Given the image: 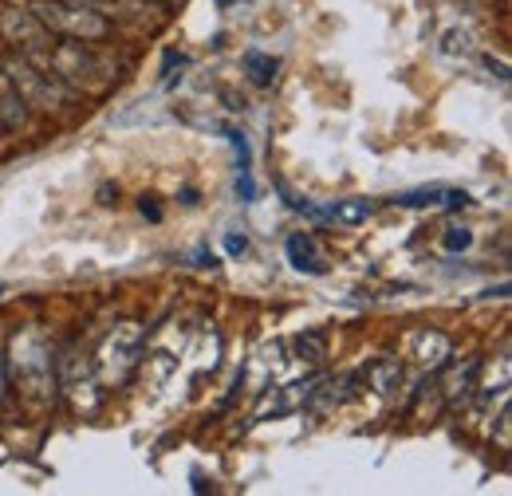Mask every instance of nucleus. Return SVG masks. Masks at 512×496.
<instances>
[{"instance_id": "obj_1", "label": "nucleus", "mask_w": 512, "mask_h": 496, "mask_svg": "<svg viewBox=\"0 0 512 496\" xmlns=\"http://www.w3.org/2000/svg\"><path fill=\"white\" fill-rule=\"evenodd\" d=\"M44 71H52L60 83H67L71 91H103V87H111L115 83V75H119V67L107 60V56H99L91 44H83V40H64V44H52V52H48V60L40 63Z\"/></svg>"}, {"instance_id": "obj_2", "label": "nucleus", "mask_w": 512, "mask_h": 496, "mask_svg": "<svg viewBox=\"0 0 512 496\" xmlns=\"http://www.w3.org/2000/svg\"><path fill=\"white\" fill-rule=\"evenodd\" d=\"M32 12L40 16V24L60 36V40H83V44H99L111 36V20L99 16L95 8L79 4V0H36Z\"/></svg>"}, {"instance_id": "obj_3", "label": "nucleus", "mask_w": 512, "mask_h": 496, "mask_svg": "<svg viewBox=\"0 0 512 496\" xmlns=\"http://www.w3.org/2000/svg\"><path fill=\"white\" fill-rule=\"evenodd\" d=\"M0 67L8 71L12 91H16L28 107H40V111H67V107H71V87L60 83L52 71H44L40 63L16 56V60L0 63Z\"/></svg>"}, {"instance_id": "obj_4", "label": "nucleus", "mask_w": 512, "mask_h": 496, "mask_svg": "<svg viewBox=\"0 0 512 496\" xmlns=\"http://www.w3.org/2000/svg\"><path fill=\"white\" fill-rule=\"evenodd\" d=\"M4 371H12V378H16L28 394H36V398H48V394L56 390V363H52V351H48V343H44L36 331H24V335L12 339V359H8Z\"/></svg>"}, {"instance_id": "obj_5", "label": "nucleus", "mask_w": 512, "mask_h": 496, "mask_svg": "<svg viewBox=\"0 0 512 496\" xmlns=\"http://www.w3.org/2000/svg\"><path fill=\"white\" fill-rule=\"evenodd\" d=\"M0 36H4L24 60H32V63L48 60V52H52V44H56V36L40 24V16H36L32 8H4V12H0Z\"/></svg>"}, {"instance_id": "obj_6", "label": "nucleus", "mask_w": 512, "mask_h": 496, "mask_svg": "<svg viewBox=\"0 0 512 496\" xmlns=\"http://www.w3.org/2000/svg\"><path fill=\"white\" fill-rule=\"evenodd\" d=\"M138 355H142V327L138 323H119L107 339H103V347H99V374L107 378V382H127L130 371H134V363H138Z\"/></svg>"}, {"instance_id": "obj_7", "label": "nucleus", "mask_w": 512, "mask_h": 496, "mask_svg": "<svg viewBox=\"0 0 512 496\" xmlns=\"http://www.w3.org/2000/svg\"><path fill=\"white\" fill-rule=\"evenodd\" d=\"M477 374H481V359L477 355H469V359H461L453 371L446 374V402L449 406H461V402H469V394H473V386H477Z\"/></svg>"}, {"instance_id": "obj_8", "label": "nucleus", "mask_w": 512, "mask_h": 496, "mask_svg": "<svg viewBox=\"0 0 512 496\" xmlns=\"http://www.w3.org/2000/svg\"><path fill=\"white\" fill-rule=\"evenodd\" d=\"M394 205H406V209H426V205H446V209H461L469 205V193L461 189H410V193H398Z\"/></svg>"}, {"instance_id": "obj_9", "label": "nucleus", "mask_w": 512, "mask_h": 496, "mask_svg": "<svg viewBox=\"0 0 512 496\" xmlns=\"http://www.w3.org/2000/svg\"><path fill=\"white\" fill-rule=\"evenodd\" d=\"M87 8H95L107 20H123V24H146L150 20V0H79Z\"/></svg>"}, {"instance_id": "obj_10", "label": "nucleus", "mask_w": 512, "mask_h": 496, "mask_svg": "<svg viewBox=\"0 0 512 496\" xmlns=\"http://www.w3.org/2000/svg\"><path fill=\"white\" fill-rule=\"evenodd\" d=\"M449 355H453V343H449L442 331H422V335L414 339V359H418L426 371L446 367Z\"/></svg>"}, {"instance_id": "obj_11", "label": "nucleus", "mask_w": 512, "mask_h": 496, "mask_svg": "<svg viewBox=\"0 0 512 496\" xmlns=\"http://www.w3.org/2000/svg\"><path fill=\"white\" fill-rule=\"evenodd\" d=\"M288 260H292V268H296V272H312V276H323V272H327L320 248H316V241H312L308 233L288 237Z\"/></svg>"}, {"instance_id": "obj_12", "label": "nucleus", "mask_w": 512, "mask_h": 496, "mask_svg": "<svg viewBox=\"0 0 512 496\" xmlns=\"http://www.w3.org/2000/svg\"><path fill=\"white\" fill-rule=\"evenodd\" d=\"M363 382H371L375 394L390 398V394L398 390V382H402V363H398V359H375V363L363 371Z\"/></svg>"}, {"instance_id": "obj_13", "label": "nucleus", "mask_w": 512, "mask_h": 496, "mask_svg": "<svg viewBox=\"0 0 512 496\" xmlns=\"http://www.w3.org/2000/svg\"><path fill=\"white\" fill-rule=\"evenodd\" d=\"M371 201H363V197H351V201H335L331 209H323V217H331V221H339V225H363L367 217H371Z\"/></svg>"}, {"instance_id": "obj_14", "label": "nucleus", "mask_w": 512, "mask_h": 496, "mask_svg": "<svg viewBox=\"0 0 512 496\" xmlns=\"http://www.w3.org/2000/svg\"><path fill=\"white\" fill-rule=\"evenodd\" d=\"M316 386H320V378H308V382H292V386H284V394L272 402V414H292L296 406H304V402L316 394Z\"/></svg>"}, {"instance_id": "obj_15", "label": "nucleus", "mask_w": 512, "mask_h": 496, "mask_svg": "<svg viewBox=\"0 0 512 496\" xmlns=\"http://www.w3.org/2000/svg\"><path fill=\"white\" fill-rule=\"evenodd\" d=\"M296 359L308 363V367H320L323 359H327V339H323L320 331H304V335H296Z\"/></svg>"}, {"instance_id": "obj_16", "label": "nucleus", "mask_w": 512, "mask_h": 496, "mask_svg": "<svg viewBox=\"0 0 512 496\" xmlns=\"http://www.w3.org/2000/svg\"><path fill=\"white\" fill-rule=\"evenodd\" d=\"M245 71H249V79H253L256 87H272L280 63L272 60V56H264V52H245Z\"/></svg>"}, {"instance_id": "obj_17", "label": "nucleus", "mask_w": 512, "mask_h": 496, "mask_svg": "<svg viewBox=\"0 0 512 496\" xmlns=\"http://www.w3.org/2000/svg\"><path fill=\"white\" fill-rule=\"evenodd\" d=\"M24 99L16 95V91H8L4 99H0V130H16V126L24 123Z\"/></svg>"}, {"instance_id": "obj_18", "label": "nucleus", "mask_w": 512, "mask_h": 496, "mask_svg": "<svg viewBox=\"0 0 512 496\" xmlns=\"http://www.w3.org/2000/svg\"><path fill=\"white\" fill-rule=\"evenodd\" d=\"M469 52V36L465 32H446V40H442V56H465Z\"/></svg>"}, {"instance_id": "obj_19", "label": "nucleus", "mask_w": 512, "mask_h": 496, "mask_svg": "<svg viewBox=\"0 0 512 496\" xmlns=\"http://www.w3.org/2000/svg\"><path fill=\"white\" fill-rule=\"evenodd\" d=\"M469 245H473V233H469V229H449V233H446L449 252H465Z\"/></svg>"}, {"instance_id": "obj_20", "label": "nucleus", "mask_w": 512, "mask_h": 496, "mask_svg": "<svg viewBox=\"0 0 512 496\" xmlns=\"http://www.w3.org/2000/svg\"><path fill=\"white\" fill-rule=\"evenodd\" d=\"M237 193H241L245 201H256V186H253V174H249V170H241V178H237Z\"/></svg>"}, {"instance_id": "obj_21", "label": "nucleus", "mask_w": 512, "mask_h": 496, "mask_svg": "<svg viewBox=\"0 0 512 496\" xmlns=\"http://www.w3.org/2000/svg\"><path fill=\"white\" fill-rule=\"evenodd\" d=\"M245 245H249V241H245V233H241V237H237V233H229V237H225V248H229L233 256H237V252H245Z\"/></svg>"}, {"instance_id": "obj_22", "label": "nucleus", "mask_w": 512, "mask_h": 496, "mask_svg": "<svg viewBox=\"0 0 512 496\" xmlns=\"http://www.w3.org/2000/svg\"><path fill=\"white\" fill-rule=\"evenodd\" d=\"M501 445L509 449V406L501 410Z\"/></svg>"}, {"instance_id": "obj_23", "label": "nucleus", "mask_w": 512, "mask_h": 496, "mask_svg": "<svg viewBox=\"0 0 512 496\" xmlns=\"http://www.w3.org/2000/svg\"><path fill=\"white\" fill-rule=\"evenodd\" d=\"M0 402H4V359H0Z\"/></svg>"}, {"instance_id": "obj_24", "label": "nucleus", "mask_w": 512, "mask_h": 496, "mask_svg": "<svg viewBox=\"0 0 512 496\" xmlns=\"http://www.w3.org/2000/svg\"><path fill=\"white\" fill-rule=\"evenodd\" d=\"M162 4H170V0H162Z\"/></svg>"}]
</instances>
